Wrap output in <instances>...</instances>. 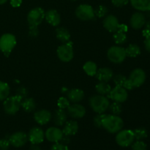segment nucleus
Instances as JSON below:
<instances>
[{"label": "nucleus", "instance_id": "48", "mask_svg": "<svg viewBox=\"0 0 150 150\" xmlns=\"http://www.w3.org/2000/svg\"><path fill=\"white\" fill-rule=\"evenodd\" d=\"M70 136H63L62 139V140L60 141L59 142H61V143H62L63 144H65V145H67L69 143H70Z\"/></svg>", "mask_w": 150, "mask_h": 150}, {"label": "nucleus", "instance_id": "2", "mask_svg": "<svg viewBox=\"0 0 150 150\" xmlns=\"http://www.w3.org/2000/svg\"><path fill=\"white\" fill-rule=\"evenodd\" d=\"M89 105L95 112L98 114H103L109 107L110 102L105 95H95L89 98Z\"/></svg>", "mask_w": 150, "mask_h": 150}, {"label": "nucleus", "instance_id": "35", "mask_svg": "<svg viewBox=\"0 0 150 150\" xmlns=\"http://www.w3.org/2000/svg\"><path fill=\"white\" fill-rule=\"evenodd\" d=\"M70 105V100L68 98H64V97H61L59 98L58 101H57V105H58L59 108H62V109H67Z\"/></svg>", "mask_w": 150, "mask_h": 150}, {"label": "nucleus", "instance_id": "46", "mask_svg": "<svg viewBox=\"0 0 150 150\" xmlns=\"http://www.w3.org/2000/svg\"><path fill=\"white\" fill-rule=\"evenodd\" d=\"M128 29H127V26L125 24H119L118 29H117V32H123V33H126L127 32Z\"/></svg>", "mask_w": 150, "mask_h": 150}, {"label": "nucleus", "instance_id": "30", "mask_svg": "<svg viewBox=\"0 0 150 150\" xmlns=\"http://www.w3.org/2000/svg\"><path fill=\"white\" fill-rule=\"evenodd\" d=\"M10 88L8 83L0 81V101H4L10 95Z\"/></svg>", "mask_w": 150, "mask_h": 150}, {"label": "nucleus", "instance_id": "23", "mask_svg": "<svg viewBox=\"0 0 150 150\" xmlns=\"http://www.w3.org/2000/svg\"><path fill=\"white\" fill-rule=\"evenodd\" d=\"M67 114L64 109L59 108L55 111L54 116V122L57 126H62L67 122Z\"/></svg>", "mask_w": 150, "mask_h": 150}, {"label": "nucleus", "instance_id": "9", "mask_svg": "<svg viewBox=\"0 0 150 150\" xmlns=\"http://www.w3.org/2000/svg\"><path fill=\"white\" fill-rule=\"evenodd\" d=\"M76 16L82 21H90L95 18V10L89 4H83L79 5L76 10Z\"/></svg>", "mask_w": 150, "mask_h": 150}, {"label": "nucleus", "instance_id": "31", "mask_svg": "<svg viewBox=\"0 0 150 150\" xmlns=\"http://www.w3.org/2000/svg\"><path fill=\"white\" fill-rule=\"evenodd\" d=\"M133 131L135 139L138 141H142L148 136L147 130L144 127H139V128L135 129Z\"/></svg>", "mask_w": 150, "mask_h": 150}, {"label": "nucleus", "instance_id": "28", "mask_svg": "<svg viewBox=\"0 0 150 150\" xmlns=\"http://www.w3.org/2000/svg\"><path fill=\"white\" fill-rule=\"evenodd\" d=\"M95 89L97 92L101 95H108L110 91L111 90V87L107 82L100 81L95 86Z\"/></svg>", "mask_w": 150, "mask_h": 150}, {"label": "nucleus", "instance_id": "51", "mask_svg": "<svg viewBox=\"0 0 150 150\" xmlns=\"http://www.w3.org/2000/svg\"><path fill=\"white\" fill-rule=\"evenodd\" d=\"M145 29H147V30H149L150 32V20L149 21L146 22V23H145Z\"/></svg>", "mask_w": 150, "mask_h": 150}, {"label": "nucleus", "instance_id": "16", "mask_svg": "<svg viewBox=\"0 0 150 150\" xmlns=\"http://www.w3.org/2000/svg\"><path fill=\"white\" fill-rule=\"evenodd\" d=\"M34 119L38 124L40 125H45L51 121V113L48 110H40L35 113Z\"/></svg>", "mask_w": 150, "mask_h": 150}, {"label": "nucleus", "instance_id": "41", "mask_svg": "<svg viewBox=\"0 0 150 150\" xmlns=\"http://www.w3.org/2000/svg\"><path fill=\"white\" fill-rule=\"evenodd\" d=\"M51 150H69V149L67 145L63 144L60 142H57L54 143V144L51 146Z\"/></svg>", "mask_w": 150, "mask_h": 150}, {"label": "nucleus", "instance_id": "6", "mask_svg": "<svg viewBox=\"0 0 150 150\" xmlns=\"http://www.w3.org/2000/svg\"><path fill=\"white\" fill-rule=\"evenodd\" d=\"M57 53L59 59L62 62H68L71 61L74 56L73 42L68 41V42L61 45L57 48Z\"/></svg>", "mask_w": 150, "mask_h": 150}, {"label": "nucleus", "instance_id": "27", "mask_svg": "<svg viewBox=\"0 0 150 150\" xmlns=\"http://www.w3.org/2000/svg\"><path fill=\"white\" fill-rule=\"evenodd\" d=\"M83 70L85 73L89 76H95L97 71H98V67L97 64L94 62L89 61L86 62L83 67Z\"/></svg>", "mask_w": 150, "mask_h": 150}, {"label": "nucleus", "instance_id": "50", "mask_svg": "<svg viewBox=\"0 0 150 150\" xmlns=\"http://www.w3.org/2000/svg\"><path fill=\"white\" fill-rule=\"evenodd\" d=\"M29 150H42L41 148L38 146V144H32Z\"/></svg>", "mask_w": 150, "mask_h": 150}, {"label": "nucleus", "instance_id": "5", "mask_svg": "<svg viewBox=\"0 0 150 150\" xmlns=\"http://www.w3.org/2000/svg\"><path fill=\"white\" fill-rule=\"evenodd\" d=\"M108 59L113 63L120 64L125 59L126 52L125 48L121 46H112L108 50L107 52Z\"/></svg>", "mask_w": 150, "mask_h": 150}, {"label": "nucleus", "instance_id": "40", "mask_svg": "<svg viewBox=\"0 0 150 150\" xmlns=\"http://www.w3.org/2000/svg\"><path fill=\"white\" fill-rule=\"evenodd\" d=\"M10 146L8 138H3L0 139V150H8Z\"/></svg>", "mask_w": 150, "mask_h": 150}, {"label": "nucleus", "instance_id": "8", "mask_svg": "<svg viewBox=\"0 0 150 150\" xmlns=\"http://www.w3.org/2000/svg\"><path fill=\"white\" fill-rule=\"evenodd\" d=\"M45 10L42 7H35L29 12L27 21L29 26H38L45 18Z\"/></svg>", "mask_w": 150, "mask_h": 150}, {"label": "nucleus", "instance_id": "38", "mask_svg": "<svg viewBox=\"0 0 150 150\" xmlns=\"http://www.w3.org/2000/svg\"><path fill=\"white\" fill-rule=\"evenodd\" d=\"M28 93H29V92H28V90L26 88H25L24 86H20V87L18 88L17 90H16V95H17L18 97L21 98L22 100H23L26 98H27Z\"/></svg>", "mask_w": 150, "mask_h": 150}, {"label": "nucleus", "instance_id": "11", "mask_svg": "<svg viewBox=\"0 0 150 150\" xmlns=\"http://www.w3.org/2000/svg\"><path fill=\"white\" fill-rule=\"evenodd\" d=\"M10 145L14 147H21L24 146L28 142V135L26 133L22 131L16 132L9 136Z\"/></svg>", "mask_w": 150, "mask_h": 150}, {"label": "nucleus", "instance_id": "22", "mask_svg": "<svg viewBox=\"0 0 150 150\" xmlns=\"http://www.w3.org/2000/svg\"><path fill=\"white\" fill-rule=\"evenodd\" d=\"M79 130V125L75 121L66 122L62 129V133L64 136H71L77 133Z\"/></svg>", "mask_w": 150, "mask_h": 150}, {"label": "nucleus", "instance_id": "43", "mask_svg": "<svg viewBox=\"0 0 150 150\" xmlns=\"http://www.w3.org/2000/svg\"><path fill=\"white\" fill-rule=\"evenodd\" d=\"M111 1L115 7H122L127 4L129 0H111Z\"/></svg>", "mask_w": 150, "mask_h": 150}, {"label": "nucleus", "instance_id": "3", "mask_svg": "<svg viewBox=\"0 0 150 150\" xmlns=\"http://www.w3.org/2000/svg\"><path fill=\"white\" fill-rule=\"evenodd\" d=\"M22 99L17 95L9 96L3 103V108L6 114L9 115H14L19 111L21 107Z\"/></svg>", "mask_w": 150, "mask_h": 150}, {"label": "nucleus", "instance_id": "25", "mask_svg": "<svg viewBox=\"0 0 150 150\" xmlns=\"http://www.w3.org/2000/svg\"><path fill=\"white\" fill-rule=\"evenodd\" d=\"M56 36L61 42H65L70 41V34L66 28L59 27L56 29Z\"/></svg>", "mask_w": 150, "mask_h": 150}, {"label": "nucleus", "instance_id": "15", "mask_svg": "<svg viewBox=\"0 0 150 150\" xmlns=\"http://www.w3.org/2000/svg\"><path fill=\"white\" fill-rule=\"evenodd\" d=\"M67 114L73 119L83 118L86 114V109L82 105L79 103H74L70 105L67 108Z\"/></svg>", "mask_w": 150, "mask_h": 150}, {"label": "nucleus", "instance_id": "53", "mask_svg": "<svg viewBox=\"0 0 150 150\" xmlns=\"http://www.w3.org/2000/svg\"><path fill=\"white\" fill-rule=\"evenodd\" d=\"M72 1H77V0H72Z\"/></svg>", "mask_w": 150, "mask_h": 150}, {"label": "nucleus", "instance_id": "32", "mask_svg": "<svg viewBox=\"0 0 150 150\" xmlns=\"http://www.w3.org/2000/svg\"><path fill=\"white\" fill-rule=\"evenodd\" d=\"M113 38H114V42L117 44H118V45L124 44L126 42V40H127V35H126V33H123V32H114Z\"/></svg>", "mask_w": 150, "mask_h": 150}, {"label": "nucleus", "instance_id": "52", "mask_svg": "<svg viewBox=\"0 0 150 150\" xmlns=\"http://www.w3.org/2000/svg\"><path fill=\"white\" fill-rule=\"evenodd\" d=\"M7 1H8V0H0V5H1V4H4V3H6Z\"/></svg>", "mask_w": 150, "mask_h": 150}, {"label": "nucleus", "instance_id": "36", "mask_svg": "<svg viewBox=\"0 0 150 150\" xmlns=\"http://www.w3.org/2000/svg\"><path fill=\"white\" fill-rule=\"evenodd\" d=\"M132 150H147V146L143 141H136L131 144Z\"/></svg>", "mask_w": 150, "mask_h": 150}, {"label": "nucleus", "instance_id": "26", "mask_svg": "<svg viewBox=\"0 0 150 150\" xmlns=\"http://www.w3.org/2000/svg\"><path fill=\"white\" fill-rule=\"evenodd\" d=\"M21 107L26 112H32L36 108V103L33 98H26L22 100Z\"/></svg>", "mask_w": 150, "mask_h": 150}, {"label": "nucleus", "instance_id": "10", "mask_svg": "<svg viewBox=\"0 0 150 150\" xmlns=\"http://www.w3.org/2000/svg\"><path fill=\"white\" fill-rule=\"evenodd\" d=\"M108 96L114 102L122 103L127 100L128 98V93L127 92V89H125L122 86H116L115 87L111 89Z\"/></svg>", "mask_w": 150, "mask_h": 150}, {"label": "nucleus", "instance_id": "37", "mask_svg": "<svg viewBox=\"0 0 150 150\" xmlns=\"http://www.w3.org/2000/svg\"><path fill=\"white\" fill-rule=\"evenodd\" d=\"M113 79H114V83H115L116 86H123L125 82L127 80V78H126L124 75L118 74L117 75V76H114V77H113Z\"/></svg>", "mask_w": 150, "mask_h": 150}, {"label": "nucleus", "instance_id": "33", "mask_svg": "<svg viewBox=\"0 0 150 150\" xmlns=\"http://www.w3.org/2000/svg\"><path fill=\"white\" fill-rule=\"evenodd\" d=\"M109 111L112 113L114 115H120L122 111V107L120 103L114 102L113 103L110 104L109 107H108Z\"/></svg>", "mask_w": 150, "mask_h": 150}, {"label": "nucleus", "instance_id": "19", "mask_svg": "<svg viewBox=\"0 0 150 150\" xmlns=\"http://www.w3.org/2000/svg\"><path fill=\"white\" fill-rule=\"evenodd\" d=\"M45 18L46 21L53 26H57L59 25L61 22V17H60L59 13L54 9L48 10L45 13Z\"/></svg>", "mask_w": 150, "mask_h": 150}, {"label": "nucleus", "instance_id": "4", "mask_svg": "<svg viewBox=\"0 0 150 150\" xmlns=\"http://www.w3.org/2000/svg\"><path fill=\"white\" fill-rule=\"evenodd\" d=\"M16 38L13 35L6 33L0 38V51L5 56L8 57L16 45Z\"/></svg>", "mask_w": 150, "mask_h": 150}, {"label": "nucleus", "instance_id": "12", "mask_svg": "<svg viewBox=\"0 0 150 150\" xmlns=\"http://www.w3.org/2000/svg\"><path fill=\"white\" fill-rule=\"evenodd\" d=\"M128 79L131 81L135 88L139 87L143 85L146 81V73L142 69H135L131 72Z\"/></svg>", "mask_w": 150, "mask_h": 150}, {"label": "nucleus", "instance_id": "14", "mask_svg": "<svg viewBox=\"0 0 150 150\" xmlns=\"http://www.w3.org/2000/svg\"><path fill=\"white\" fill-rule=\"evenodd\" d=\"M63 134L62 130H60L59 127H51L47 129L45 133V137L47 140L53 143H57L59 142L62 139Z\"/></svg>", "mask_w": 150, "mask_h": 150}, {"label": "nucleus", "instance_id": "42", "mask_svg": "<svg viewBox=\"0 0 150 150\" xmlns=\"http://www.w3.org/2000/svg\"><path fill=\"white\" fill-rule=\"evenodd\" d=\"M29 35L32 38H37L39 35V29H38V26H29Z\"/></svg>", "mask_w": 150, "mask_h": 150}, {"label": "nucleus", "instance_id": "47", "mask_svg": "<svg viewBox=\"0 0 150 150\" xmlns=\"http://www.w3.org/2000/svg\"><path fill=\"white\" fill-rule=\"evenodd\" d=\"M144 46L146 51L150 53V36L146 38L144 41Z\"/></svg>", "mask_w": 150, "mask_h": 150}, {"label": "nucleus", "instance_id": "17", "mask_svg": "<svg viewBox=\"0 0 150 150\" xmlns=\"http://www.w3.org/2000/svg\"><path fill=\"white\" fill-rule=\"evenodd\" d=\"M119 24L118 19L114 15H108L103 20V26L109 32H117Z\"/></svg>", "mask_w": 150, "mask_h": 150}, {"label": "nucleus", "instance_id": "21", "mask_svg": "<svg viewBox=\"0 0 150 150\" xmlns=\"http://www.w3.org/2000/svg\"><path fill=\"white\" fill-rule=\"evenodd\" d=\"M84 98V92L80 89H73L67 92V98L70 102L77 103Z\"/></svg>", "mask_w": 150, "mask_h": 150}, {"label": "nucleus", "instance_id": "39", "mask_svg": "<svg viewBox=\"0 0 150 150\" xmlns=\"http://www.w3.org/2000/svg\"><path fill=\"white\" fill-rule=\"evenodd\" d=\"M105 116V114H98V115L94 117V124L97 127H99V128L102 127L103 120Z\"/></svg>", "mask_w": 150, "mask_h": 150}, {"label": "nucleus", "instance_id": "13", "mask_svg": "<svg viewBox=\"0 0 150 150\" xmlns=\"http://www.w3.org/2000/svg\"><path fill=\"white\" fill-rule=\"evenodd\" d=\"M45 139V133L38 127H32L28 133V140L32 144H40Z\"/></svg>", "mask_w": 150, "mask_h": 150}, {"label": "nucleus", "instance_id": "29", "mask_svg": "<svg viewBox=\"0 0 150 150\" xmlns=\"http://www.w3.org/2000/svg\"><path fill=\"white\" fill-rule=\"evenodd\" d=\"M125 52L127 57H136L141 54V49L136 44H130L125 48Z\"/></svg>", "mask_w": 150, "mask_h": 150}, {"label": "nucleus", "instance_id": "1", "mask_svg": "<svg viewBox=\"0 0 150 150\" xmlns=\"http://www.w3.org/2000/svg\"><path fill=\"white\" fill-rule=\"evenodd\" d=\"M124 122L118 115H105L103 120L102 127L110 133H117L122 129Z\"/></svg>", "mask_w": 150, "mask_h": 150}, {"label": "nucleus", "instance_id": "44", "mask_svg": "<svg viewBox=\"0 0 150 150\" xmlns=\"http://www.w3.org/2000/svg\"><path fill=\"white\" fill-rule=\"evenodd\" d=\"M122 87H124L125 89H127V90H132V89H133L135 88L134 86H133V83H131V81H130L128 79H127V80L125 81Z\"/></svg>", "mask_w": 150, "mask_h": 150}, {"label": "nucleus", "instance_id": "24", "mask_svg": "<svg viewBox=\"0 0 150 150\" xmlns=\"http://www.w3.org/2000/svg\"><path fill=\"white\" fill-rule=\"evenodd\" d=\"M130 3L136 10L142 12L150 11V0H130Z\"/></svg>", "mask_w": 150, "mask_h": 150}, {"label": "nucleus", "instance_id": "18", "mask_svg": "<svg viewBox=\"0 0 150 150\" xmlns=\"http://www.w3.org/2000/svg\"><path fill=\"white\" fill-rule=\"evenodd\" d=\"M146 17L140 12L135 13L130 18V26L134 29H140L146 23Z\"/></svg>", "mask_w": 150, "mask_h": 150}, {"label": "nucleus", "instance_id": "45", "mask_svg": "<svg viewBox=\"0 0 150 150\" xmlns=\"http://www.w3.org/2000/svg\"><path fill=\"white\" fill-rule=\"evenodd\" d=\"M22 4V0H10V4L13 7H19Z\"/></svg>", "mask_w": 150, "mask_h": 150}, {"label": "nucleus", "instance_id": "49", "mask_svg": "<svg viewBox=\"0 0 150 150\" xmlns=\"http://www.w3.org/2000/svg\"><path fill=\"white\" fill-rule=\"evenodd\" d=\"M142 33H143V36L145 38H148V37L150 36V32L149 30H147V29H144L143 32H142Z\"/></svg>", "mask_w": 150, "mask_h": 150}, {"label": "nucleus", "instance_id": "7", "mask_svg": "<svg viewBox=\"0 0 150 150\" xmlns=\"http://www.w3.org/2000/svg\"><path fill=\"white\" fill-rule=\"evenodd\" d=\"M134 134L131 130H121L116 136V142L122 147H127L130 146L134 142Z\"/></svg>", "mask_w": 150, "mask_h": 150}, {"label": "nucleus", "instance_id": "34", "mask_svg": "<svg viewBox=\"0 0 150 150\" xmlns=\"http://www.w3.org/2000/svg\"><path fill=\"white\" fill-rule=\"evenodd\" d=\"M108 13V8L105 5H100L95 10V16L98 18H103Z\"/></svg>", "mask_w": 150, "mask_h": 150}, {"label": "nucleus", "instance_id": "20", "mask_svg": "<svg viewBox=\"0 0 150 150\" xmlns=\"http://www.w3.org/2000/svg\"><path fill=\"white\" fill-rule=\"evenodd\" d=\"M95 76L100 81L108 82L113 79L114 73L112 70L108 67H102V68L98 69Z\"/></svg>", "mask_w": 150, "mask_h": 150}]
</instances>
